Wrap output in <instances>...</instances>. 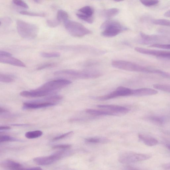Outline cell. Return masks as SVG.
<instances>
[{"mask_svg":"<svg viewBox=\"0 0 170 170\" xmlns=\"http://www.w3.org/2000/svg\"><path fill=\"white\" fill-rule=\"evenodd\" d=\"M112 65L113 67L116 68L129 71L157 73L163 75L165 74V73L162 71L141 66L139 64L129 61L114 60L112 62Z\"/></svg>","mask_w":170,"mask_h":170,"instance_id":"1","label":"cell"},{"mask_svg":"<svg viewBox=\"0 0 170 170\" xmlns=\"http://www.w3.org/2000/svg\"><path fill=\"white\" fill-rule=\"evenodd\" d=\"M56 75H64L77 79L96 78L100 77L102 73L94 70H65L58 71L54 73Z\"/></svg>","mask_w":170,"mask_h":170,"instance_id":"2","label":"cell"},{"mask_svg":"<svg viewBox=\"0 0 170 170\" xmlns=\"http://www.w3.org/2000/svg\"><path fill=\"white\" fill-rule=\"evenodd\" d=\"M101 29L103 30L102 35L107 37H114L128 29L119 22L114 20H108L105 22L101 25Z\"/></svg>","mask_w":170,"mask_h":170,"instance_id":"3","label":"cell"},{"mask_svg":"<svg viewBox=\"0 0 170 170\" xmlns=\"http://www.w3.org/2000/svg\"><path fill=\"white\" fill-rule=\"evenodd\" d=\"M17 29L21 37L27 39L35 38L39 30L37 25L21 20L17 21Z\"/></svg>","mask_w":170,"mask_h":170,"instance_id":"4","label":"cell"},{"mask_svg":"<svg viewBox=\"0 0 170 170\" xmlns=\"http://www.w3.org/2000/svg\"><path fill=\"white\" fill-rule=\"evenodd\" d=\"M64 24L67 32L74 37H82L92 33L91 31L80 23L68 20Z\"/></svg>","mask_w":170,"mask_h":170,"instance_id":"5","label":"cell"},{"mask_svg":"<svg viewBox=\"0 0 170 170\" xmlns=\"http://www.w3.org/2000/svg\"><path fill=\"white\" fill-rule=\"evenodd\" d=\"M72 83L71 81L66 79H59L48 82L35 90L53 93L56 90L63 88Z\"/></svg>","mask_w":170,"mask_h":170,"instance_id":"6","label":"cell"},{"mask_svg":"<svg viewBox=\"0 0 170 170\" xmlns=\"http://www.w3.org/2000/svg\"><path fill=\"white\" fill-rule=\"evenodd\" d=\"M151 156L149 155L127 152L122 154L119 157L118 160L122 163H128L147 160Z\"/></svg>","mask_w":170,"mask_h":170,"instance_id":"7","label":"cell"},{"mask_svg":"<svg viewBox=\"0 0 170 170\" xmlns=\"http://www.w3.org/2000/svg\"><path fill=\"white\" fill-rule=\"evenodd\" d=\"M141 43L150 45L170 42V39L166 37L157 35H149L142 32L140 33Z\"/></svg>","mask_w":170,"mask_h":170,"instance_id":"8","label":"cell"},{"mask_svg":"<svg viewBox=\"0 0 170 170\" xmlns=\"http://www.w3.org/2000/svg\"><path fill=\"white\" fill-rule=\"evenodd\" d=\"M132 93L133 89L123 86H120L118 87L115 91L109 94L98 96L96 97L95 99L99 100H106L120 96L132 95Z\"/></svg>","mask_w":170,"mask_h":170,"instance_id":"9","label":"cell"},{"mask_svg":"<svg viewBox=\"0 0 170 170\" xmlns=\"http://www.w3.org/2000/svg\"><path fill=\"white\" fill-rule=\"evenodd\" d=\"M64 155L65 153L64 152H59L48 156L35 158L33 159V161L39 165H49L61 159Z\"/></svg>","mask_w":170,"mask_h":170,"instance_id":"10","label":"cell"},{"mask_svg":"<svg viewBox=\"0 0 170 170\" xmlns=\"http://www.w3.org/2000/svg\"><path fill=\"white\" fill-rule=\"evenodd\" d=\"M135 50L136 51L144 54L155 56L161 58L168 59L170 56V51H168L149 49L138 47L135 48Z\"/></svg>","mask_w":170,"mask_h":170,"instance_id":"11","label":"cell"},{"mask_svg":"<svg viewBox=\"0 0 170 170\" xmlns=\"http://www.w3.org/2000/svg\"><path fill=\"white\" fill-rule=\"evenodd\" d=\"M98 108L115 113L117 115L120 114H124L128 113L129 110L126 107L112 105H99Z\"/></svg>","mask_w":170,"mask_h":170,"instance_id":"12","label":"cell"},{"mask_svg":"<svg viewBox=\"0 0 170 170\" xmlns=\"http://www.w3.org/2000/svg\"><path fill=\"white\" fill-rule=\"evenodd\" d=\"M0 62L1 63L9 64L12 66L25 67L26 65L19 59L10 56H0Z\"/></svg>","mask_w":170,"mask_h":170,"instance_id":"13","label":"cell"},{"mask_svg":"<svg viewBox=\"0 0 170 170\" xmlns=\"http://www.w3.org/2000/svg\"><path fill=\"white\" fill-rule=\"evenodd\" d=\"M53 93L39 91L36 90L28 91H24L21 92L20 95L24 97L35 98L44 97L47 96L50 94H52Z\"/></svg>","mask_w":170,"mask_h":170,"instance_id":"14","label":"cell"},{"mask_svg":"<svg viewBox=\"0 0 170 170\" xmlns=\"http://www.w3.org/2000/svg\"><path fill=\"white\" fill-rule=\"evenodd\" d=\"M1 165L3 168L9 170H21L23 169L21 164L10 160L3 161Z\"/></svg>","mask_w":170,"mask_h":170,"instance_id":"15","label":"cell"},{"mask_svg":"<svg viewBox=\"0 0 170 170\" xmlns=\"http://www.w3.org/2000/svg\"><path fill=\"white\" fill-rule=\"evenodd\" d=\"M55 103H37L35 102L26 103L23 104V108L25 109H36L55 106Z\"/></svg>","mask_w":170,"mask_h":170,"instance_id":"16","label":"cell"},{"mask_svg":"<svg viewBox=\"0 0 170 170\" xmlns=\"http://www.w3.org/2000/svg\"><path fill=\"white\" fill-rule=\"evenodd\" d=\"M158 92L155 89L149 88H142L133 89L132 95L143 96L152 95L157 94Z\"/></svg>","mask_w":170,"mask_h":170,"instance_id":"17","label":"cell"},{"mask_svg":"<svg viewBox=\"0 0 170 170\" xmlns=\"http://www.w3.org/2000/svg\"><path fill=\"white\" fill-rule=\"evenodd\" d=\"M139 139L147 146H153L157 144L158 143V140L152 137L140 134L138 136Z\"/></svg>","mask_w":170,"mask_h":170,"instance_id":"18","label":"cell"},{"mask_svg":"<svg viewBox=\"0 0 170 170\" xmlns=\"http://www.w3.org/2000/svg\"><path fill=\"white\" fill-rule=\"evenodd\" d=\"M86 112L91 115L96 116L100 115H110L117 116L115 113L110 112L107 110H100L93 109H87L86 110Z\"/></svg>","mask_w":170,"mask_h":170,"instance_id":"19","label":"cell"},{"mask_svg":"<svg viewBox=\"0 0 170 170\" xmlns=\"http://www.w3.org/2000/svg\"><path fill=\"white\" fill-rule=\"evenodd\" d=\"M87 142L93 143L106 144L108 143L109 140L104 137H93L85 139Z\"/></svg>","mask_w":170,"mask_h":170,"instance_id":"20","label":"cell"},{"mask_svg":"<svg viewBox=\"0 0 170 170\" xmlns=\"http://www.w3.org/2000/svg\"><path fill=\"white\" fill-rule=\"evenodd\" d=\"M119 11L117 8H112L104 11L103 15L105 18L110 19L118 15Z\"/></svg>","mask_w":170,"mask_h":170,"instance_id":"21","label":"cell"},{"mask_svg":"<svg viewBox=\"0 0 170 170\" xmlns=\"http://www.w3.org/2000/svg\"><path fill=\"white\" fill-rule=\"evenodd\" d=\"M69 15L67 13L63 10H59L58 11L56 19L61 23L64 22L68 20Z\"/></svg>","mask_w":170,"mask_h":170,"instance_id":"22","label":"cell"},{"mask_svg":"<svg viewBox=\"0 0 170 170\" xmlns=\"http://www.w3.org/2000/svg\"><path fill=\"white\" fill-rule=\"evenodd\" d=\"M78 11L79 13L89 17H93V15L94 13L93 8L89 6L82 7Z\"/></svg>","mask_w":170,"mask_h":170,"instance_id":"23","label":"cell"},{"mask_svg":"<svg viewBox=\"0 0 170 170\" xmlns=\"http://www.w3.org/2000/svg\"><path fill=\"white\" fill-rule=\"evenodd\" d=\"M42 135V131L36 130L26 133L25 134V136L28 139H34L40 137Z\"/></svg>","mask_w":170,"mask_h":170,"instance_id":"24","label":"cell"},{"mask_svg":"<svg viewBox=\"0 0 170 170\" xmlns=\"http://www.w3.org/2000/svg\"><path fill=\"white\" fill-rule=\"evenodd\" d=\"M15 76L10 75L4 74H0V81L2 83H9L15 81Z\"/></svg>","mask_w":170,"mask_h":170,"instance_id":"25","label":"cell"},{"mask_svg":"<svg viewBox=\"0 0 170 170\" xmlns=\"http://www.w3.org/2000/svg\"><path fill=\"white\" fill-rule=\"evenodd\" d=\"M152 23L161 26L170 27V21L164 19H154L152 21Z\"/></svg>","mask_w":170,"mask_h":170,"instance_id":"26","label":"cell"},{"mask_svg":"<svg viewBox=\"0 0 170 170\" xmlns=\"http://www.w3.org/2000/svg\"><path fill=\"white\" fill-rule=\"evenodd\" d=\"M19 13L22 15L32 16L44 17L46 16V14L44 13L34 12L27 11H21Z\"/></svg>","mask_w":170,"mask_h":170,"instance_id":"27","label":"cell"},{"mask_svg":"<svg viewBox=\"0 0 170 170\" xmlns=\"http://www.w3.org/2000/svg\"><path fill=\"white\" fill-rule=\"evenodd\" d=\"M40 55L42 57L44 58H55L59 57L61 56L60 53L57 52L47 53L42 52Z\"/></svg>","mask_w":170,"mask_h":170,"instance_id":"28","label":"cell"},{"mask_svg":"<svg viewBox=\"0 0 170 170\" xmlns=\"http://www.w3.org/2000/svg\"><path fill=\"white\" fill-rule=\"evenodd\" d=\"M76 15L82 21L87 22L88 23L92 24L94 21L93 17H89L84 15L79 12L76 14Z\"/></svg>","mask_w":170,"mask_h":170,"instance_id":"29","label":"cell"},{"mask_svg":"<svg viewBox=\"0 0 170 170\" xmlns=\"http://www.w3.org/2000/svg\"><path fill=\"white\" fill-rule=\"evenodd\" d=\"M63 99V97L61 95H54L50 96L45 98L42 101H46V103H54L53 102L60 101Z\"/></svg>","mask_w":170,"mask_h":170,"instance_id":"30","label":"cell"},{"mask_svg":"<svg viewBox=\"0 0 170 170\" xmlns=\"http://www.w3.org/2000/svg\"><path fill=\"white\" fill-rule=\"evenodd\" d=\"M21 140L15 138L7 135H1L0 136L1 143L7 142V141H20Z\"/></svg>","mask_w":170,"mask_h":170,"instance_id":"31","label":"cell"},{"mask_svg":"<svg viewBox=\"0 0 170 170\" xmlns=\"http://www.w3.org/2000/svg\"><path fill=\"white\" fill-rule=\"evenodd\" d=\"M154 87L155 89L170 93V86L169 85L156 84L154 85Z\"/></svg>","mask_w":170,"mask_h":170,"instance_id":"32","label":"cell"},{"mask_svg":"<svg viewBox=\"0 0 170 170\" xmlns=\"http://www.w3.org/2000/svg\"><path fill=\"white\" fill-rule=\"evenodd\" d=\"M141 3L147 7H151L157 4L159 1H147L142 0L141 1Z\"/></svg>","mask_w":170,"mask_h":170,"instance_id":"33","label":"cell"},{"mask_svg":"<svg viewBox=\"0 0 170 170\" xmlns=\"http://www.w3.org/2000/svg\"><path fill=\"white\" fill-rule=\"evenodd\" d=\"M61 23L57 19L48 20L46 23L48 26L51 28H55L59 26Z\"/></svg>","mask_w":170,"mask_h":170,"instance_id":"34","label":"cell"},{"mask_svg":"<svg viewBox=\"0 0 170 170\" xmlns=\"http://www.w3.org/2000/svg\"><path fill=\"white\" fill-rule=\"evenodd\" d=\"M56 64L54 63H48L42 64L39 66L37 70H41L49 68L52 67L56 66Z\"/></svg>","mask_w":170,"mask_h":170,"instance_id":"35","label":"cell"},{"mask_svg":"<svg viewBox=\"0 0 170 170\" xmlns=\"http://www.w3.org/2000/svg\"><path fill=\"white\" fill-rule=\"evenodd\" d=\"M71 147L70 144H59L53 146L52 149L65 150L70 149Z\"/></svg>","mask_w":170,"mask_h":170,"instance_id":"36","label":"cell"},{"mask_svg":"<svg viewBox=\"0 0 170 170\" xmlns=\"http://www.w3.org/2000/svg\"><path fill=\"white\" fill-rule=\"evenodd\" d=\"M13 3L15 5L25 8H29L28 5L24 1L20 0H14L12 1Z\"/></svg>","mask_w":170,"mask_h":170,"instance_id":"37","label":"cell"},{"mask_svg":"<svg viewBox=\"0 0 170 170\" xmlns=\"http://www.w3.org/2000/svg\"><path fill=\"white\" fill-rule=\"evenodd\" d=\"M12 21V20L9 17H5L1 19V26L2 25L8 26L11 23Z\"/></svg>","mask_w":170,"mask_h":170,"instance_id":"38","label":"cell"},{"mask_svg":"<svg viewBox=\"0 0 170 170\" xmlns=\"http://www.w3.org/2000/svg\"><path fill=\"white\" fill-rule=\"evenodd\" d=\"M149 47L162 49H170V44H155L150 45Z\"/></svg>","mask_w":170,"mask_h":170,"instance_id":"39","label":"cell"},{"mask_svg":"<svg viewBox=\"0 0 170 170\" xmlns=\"http://www.w3.org/2000/svg\"><path fill=\"white\" fill-rule=\"evenodd\" d=\"M73 134V132L70 131L65 133V134L59 136H57L54 138L53 139V140L56 141L60 140L62 139H63L64 138L67 137H69V136Z\"/></svg>","mask_w":170,"mask_h":170,"instance_id":"40","label":"cell"},{"mask_svg":"<svg viewBox=\"0 0 170 170\" xmlns=\"http://www.w3.org/2000/svg\"><path fill=\"white\" fill-rule=\"evenodd\" d=\"M97 63L98 62L96 61L91 60L87 61L85 62L84 64H85V66L89 67L92 66L93 65L97 64Z\"/></svg>","mask_w":170,"mask_h":170,"instance_id":"41","label":"cell"},{"mask_svg":"<svg viewBox=\"0 0 170 170\" xmlns=\"http://www.w3.org/2000/svg\"><path fill=\"white\" fill-rule=\"evenodd\" d=\"M12 55L9 52L1 51H0V56H10Z\"/></svg>","mask_w":170,"mask_h":170,"instance_id":"42","label":"cell"},{"mask_svg":"<svg viewBox=\"0 0 170 170\" xmlns=\"http://www.w3.org/2000/svg\"><path fill=\"white\" fill-rule=\"evenodd\" d=\"M152 120L155 123L158 124H161L162 123V121L160 118L158 117H153L152 118Z\"/></svg>","mask_w":170,"mask_h":170,"instance_id":"43","label":"cell"},{"mask_svg":"<svg viewBox=\"0 0 170 170\" xmlns=\"http://www.w3.org/2000/svg\"><path fill=\"white\" fill-rule=\"evenodd\" d=\"M10 129V127L8 126H1L0 127V130L1 131L3 130H8Z\"/></svg>","mask_w":170,"mask_h":170,"instance_id":"44","label":"cell"},{"mask_svg":"<svg viewBox=\"0 0 170 170\" xmlns=\"http://www.w3.org/2000/svg\"><path fill=\"white\" fill-rule=\"evenodd\" d=\"M21 170H42V169L40 168V167H35V168H33L30 169H23Z\"/></svg>","mask_w":170,"mask_h":170,"instance_id":"45","label":"cell"},{"mask_svg":"<svg viewBox=\"0 0 170 170\" xmlns=\"http://www.w3.org/2000/svg\"><path fill=\"white\" fill-rule=\"evenodd\" d=\"M8 112V111L6 109L4 108H2L1 107L0 108V113H1V114H2V113H6Z\"/></svg>","mask_w":170,"mask_h":170,"instance_id":"46","label":"cell"},{"mask_svg":"<svg viewBox=\"0 0 170 170\" xmlns=\"http://www.w3.org/2000/svg\"><path fill=\"white\" fill-rule=\"evenodd\" d=\"M164 16L168 18H170V10L167 11L165 14H164Z\"/></svg>","mask_w":170,"mask_h":170,"instance_id":"47","label":"cell"},{"mask_svg":"<svg viewBox=\"0 0 170 170\" xmlns=\"http://www.w3.org/2000/svg\"><path fill=\"white\" fill-rule=\"evenodd\" d=\"M128 170H138L137 169H134V168H132V167H128Z\"/></svg>","mask_w":170,"mask_h":170,"instance_id":"48","label":"cell"},{"mask_svg":"<svg viewBox=\"0 0 170 170\" xmlns=\"http://www.w3.org/2000/svg\"><path fill=\"white\" fill-rule=\"evenodd\" d=\"M41 1H34V2H36V3H37V4L40 3Z\"/></svg>","mask_w":170,"mask_h":170,"instance_id":"49","label":"cell"},{"mask_svg":"<svg viewBox=\"0 0 170 170\" xmlns=\"http://www.w3.org/2000/svg\"><path fill=\"white\" fill-rule=\"evenodd\" d=\"M168 148L170 150V145H168Z\"/></svg>","mask_w":170,"mask_h":170,"instance_id":"50","label":"cell"},{"mask_svg":"<svg viewBox=\"0 0 170 170\" xmlns=\"http://www.w3.org/2000/svg\"><path fill=\"white\" fill-rule=\"evenodd\" d=\"M169 168H170V167H169Z\"/></svg>","mask_w":170,"mask_h":170,"instance_id":"51","label":"cell"},{"mask_svg":"<svg viewBox=\"0 0 170 170\" xmlns=\"http://www.w3.org/2000/svg\"></svg>","mask_w":170,"mask_h":170,"instance_id":"52","label":"cell"}]
</instances>
